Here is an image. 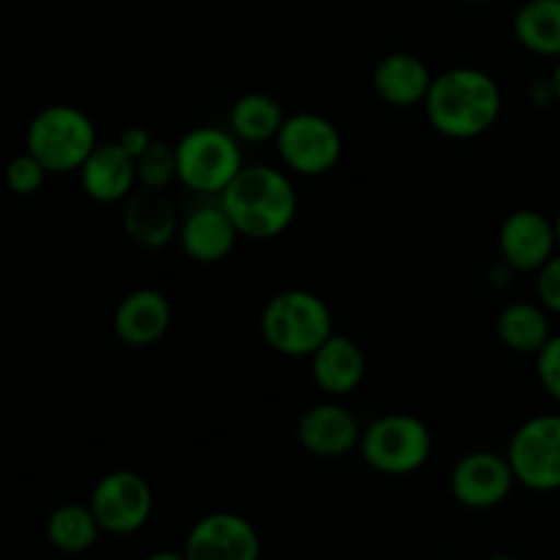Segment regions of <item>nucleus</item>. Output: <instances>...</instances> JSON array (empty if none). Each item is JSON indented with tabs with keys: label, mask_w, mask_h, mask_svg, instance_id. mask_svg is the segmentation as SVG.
I'll return each instance as SVG.
<instances>
[{
	"label": "nucleus",
	"mask_w": 560,
	"mask_h": 560,
	"mask_svg": "<svg viewBox=\"0 0 560 560\" xmlns=\"http://www.w3.org/2000/svg\"><path fill=\"white\" fill-rule=\"evenodd\" d=\"M82 189L98 202L124 200L137 180V164L120 142L93 148L91 156L80 167Z\"/></svg>",
	"instance_id": "13"
},
{
	"label": "nucleus",
	"mask_w": 560,
	"mask_h": 560,
	"mask_svg": "<svg viewBox=\"0 0 560 560\" xmlns=\"http://www.w3.org/2000/svg\"><path fill=\"white\" fill-rule=\"evenodd\" d=\"M427 115L441 135L468 140L490 129L501 115V88L476 69H452L432 80Z\"/></svg>",
	"instance_id": "1"
},
{
	"label": "nucleus",
	"mask_w": 560,
	"mask_h": 560,
	"mask_svg": "<svg viewBox=\"0 0 560 560\" xmlns=\"http://www.w3.org/2000/svg\"><path fill=\"white\" fill-rule=\"evenodd\" d=\"M514 479L539 492L560 490V416H536L509 443Z\"/></svg>",
	"instance_id": "7"
},
{
	"label": "nucleus",
	"mask_w": 560,
	"mask_h": 560,
	"mask_svg": "<svg viewBox=\"0 0 560 560\" xmlns=\"http://www.w3.org/2000/svg\"><path fill=\"white\" fill-rule=\"evenodd\" d=\"M282 124V107L268 93H246L244 98L235 102L233 115H230V126L246 142H260L279 135Z\"/></svg>",
	"instance_id": "23"
},
{
	"label": "nucleus",
	"mask_w": 560,
	"mask_h": 560,
	"mask_svg": "<svg viewBox=\"0 0 560 560\" xmlns=\"http://www.w3.org/2000/svg\"><path fill=\"white\" fill-rule=\"evenodd\" d=\"M490 560H514V558H490Z\"/></svg>",
	"instance_id": "33"
},
{
	"label": "nucleus",
	"mask_w": 560,
	"mask_h": 560,
	"mask_svg": "<svg viewBox=\"0 0 560 560\" xmlns=\"http://www.w3.org/2000/svg\"><path fill=\"white\" fill-rule=\"evenodd\" d=\"M118 142L126 148V153H131V156L137 159L148 145H151L153 137L148 135L145 129H140V126H131V129H126L124 135H120Z\"/></svg>",
	"instance_id": "28"
},
{
	"label": "nucleus",
	"mask_w": 560,
	"mask_h": 560,
	"mask_svg": "<svg viewBox=\"0 0 560 560\" xmlns=\"http://www.w3.org/2000/svg\"><path fill=\"white\" fill-rule=\"evenodd\" d=\"M238 235V228H235L233 219L228 217L222 206L200 208L180 228V244H184L186 255L191 260L217 262L230 255Z\"/></svg>",
	"instance_id": "16"
},
{
	"label": "nucleus",
	"mask_w": 560,
	"mask_h": 560,
	"mask_svg": "<svg viewBox=\"0 0 560 560\" xmlns=\"http://www.w3.org/2000/svg\"><path fill=\"white\" fill-rule=\"evenodd\" d=\"M514 470L509 459L490 452L468 454L452 474V492L459 503L470 509L498 506L512 492Z\"/></svg>",
	"instance_id": "12"
},
{
	"label": "nucleus",
	"mask_w": 560,
	"mask_h": 560,
	"mask_svg": "<svg viewBox=\"0 0 560 560\" xmlns=\"http://www.w3.org/2000/svg\"><path fill=\"white\" fill-rule=\"evenodd\" d=\"M465 3H481V0H465Z\"/></svg>",
	"instance_id": "32"
},
{
	"label": "nucleus",
	"mask_w": 560,
	"mask_h": 560,
	"mask_svg": "<svg viewBox=\"0 0 560 560\" xmlns=\"http://www.w3.org/2000/svg\"><path fill=\"white\" fill-rule=\"evenodd\" d=\"M98 530H102V525H98L93 509L80 506V503L58 506L47 520V539L60 552H71V556L91 550Z\"/></svg>",
	"instance_id": "22"
},
{
	"label": "nucleus",
	"mask_w": 560,
	"mask_h": 560,
	"mask_svg": "<svg viewBox=\"0 0 560 560\" xmlns=\"http://www.w3.org/2000/svg\"><path fill=\"white\" fill-rule=\"evenodd\" d=\"M222 208L246 238H273L295 217V191L271 167H244L222 191Z\"/></svg>",
	"instance_id": "2"
},
{
	"label": "nucleus",
	"mask_w": 560,
	"mask_h": 560,
	"mask_svg": "<svg viewBox=\"0 0 560 560\" xmlns=\"http://www.w3.org/2000/svg\"><path fill=\"white\" fill-rule=\"evenodd\" d=\"M498 334L517 353H539L550 342V317L545 306L509 304L498 317Z\"/></svg>",
	"instance_id": "21"
},
{
	"label": "nucleus",
	"mask_w": 560,
	"mask_h": 560,
	"mask_svg": "<svg viewBox=\"0 0 560 560\" xmlns=\"http://www.w3.org/2000/svg\"><path fill=\"white\" fill-rule=\"evenodd\" d=\"M178 178L189 189L222 195L230 180L241 173L238 142L222 129H195L175 145Z\"/></svg>",
	"instance_id": "5"
},
{
	"label": "nucleus",
	"mask_w": 560,
	"mask_h": 560,
	"mask_svg": "<svg viewBox=\"0 0 560 560\" xmlns=\"http://www.w3.org/2000/svg\"><path fill=\"white\" fill-rule=\"evenodd\" d=\"M539 381L545 392L560 402V334L550 337V342L539 350Z\"/></svg>",
	"instance_id": "26"
},
{
	"label": "nucleus",
	"mask_w": 560,
	"mask_h": 560,
	"mask_svg": "<svg viewBox=\"0 0 560 560\" xmlns=\"http://www.w3.org/2000/svg\"><path fill=\"white\" fill-rule=\"evenodd\" d=\"M44 180H47V167L33 153L25 151L5 164V184H9V189L14 195H36L44 186Z\"/></svg>",
	"instance_id": "25"
},
{
	"label": "nucleus",
	"mask_w": 560,
	"mask_h": 560,
	"mask_svg": "<svg viewBox=\"0 0 560 560\" xmlns=\"http://www.w3.org/2000/svg\"><path fill=\"white\" fill-rule=\"evenodd\" d=\"M173 310L159 290H135L115 312V331L126 345L148 348L167 334Z\"/></svg>",
	"instance_id": "14"
},
{
	"label": "nucleus",
	"mask_w": 560,
	"mask_h": 560,
	"mask_svg": "<svg viewBox=\"0 0 560 560\" xmlns=\"http://www.w3.org/2000/svg\"><path fill=\"white\" fill-rule=\"evenodd\" d=\"M175 208L159 189L135 191L126 202L124 228L131 241L148 249H159L167 244L175 233Z\"/></svg>",
	"instance_id": "18"
},
{
	"label": "nucleus",
	"mask_w": 560,
	"mask_h": 560,
	"mask_svg": "<svg viewBox=\"0 0 560 560\" xmlns=\"http://www.w3.org/2000/svg\"><path fill=\"white\" fill-rule=\"evenodd\" d=\"M262 334L284 355H312L331 337V310L306 290H284L262 310Z\"/></svg>",
	"instance_id": "4"
},
{
	"label": "nucleus",
	"mask_w": 560,
	"mask_h": 560,
	"mask_svg": "<svg viewBox=\"0 0 560 560\" xmlns=\"http://www.w3.org/2000/svg\"><path fill=\"white\" fill-rule=\"evenodd\" d=\"M277 142L284 164L304 175L328 173L339 162V156H342V137H339V131L334 129L331 120L312 113L284 118Z\"/></svg>",
	"instance_id": "8"
},
{
	"label": "nucleus",
	"mask_w": 560,
	"mask_h": 560,
	"mask_svg": "<svg viewBox=\"0 0 560 560\" xmlns=\"http://www.w3.org/2000/svg\"><path fill=\"white\" fill-rule=\"evenodd\" d=\"M299 438L317 457H339L359 443L361 430L359 421L339 405H315L301 419Z\"/></svg>",
	"instance_id": "15"
},
{
	"label": "nucleus",
	"mask_w": 560,
	"mask_h": 560,
	"mask_svg": "<svg viewBox=\"0 0 560 560\" xmlns=\"http://www.w3.org/2000/svg\"><path fill=\"white\" fill-rule=\"evenodd\" d=\"M137 164V180H140L145 189H159L162 191L170 180L178 175L175 167V148L164 145V142L153 140L140 156L135 159Z\"/></svg>",
	"instance_id": "24"
},
{
	"label": "nucleus",
	"mask_w": 560,
	"mask_h": 560,
	"mask_svg": "<svg viewBox=\"0 0 560 560\" xmlns=\"http://www.w3.org/2000/svg\"><path fill=\"white\" fill-rule=\"evenodd\" d=\"M558 249L556 222L541 211L523 208L501 224V252L517 271H539Z\"/></svg>",
	"instance_id": "11"
},
{
	"label": "nucleus",
	"mask_w": 560,
	"mask_h": 560,
	"mask_svg": "<svg viewBox=\"0 0 560 560\" xmlns=\"http://www.w3.org/2000/svg\"><path fill=\"white\" fill-rule=\"evenodd\" d=\"M432 88V74L416 55L394 52L377 63L375 69V91L383 102L394 107H410V104L424 102Z\"/></svg>",
	"instance_id": "17"
},
{
	"label": "nucleus",
	"mask_w": 560,
	"mask_h": 560,
	"mask_svg": "<svg viewBox=\"0 0 560 560\" xmlns=\"http://www.w3.org/2000/svg\"><path fill=\"white\" fill-rule=\"evenodd\" d=\"M102 530L109 534H135L151 517L153 495L145 479L131 470H115L96 485L91 498Z\"/></svg>",
	"instance_id": "9"
},
{
	"label": "nucleus",
	"mask_w": 560,
	"mask_h": 560,
	"mask_svg": "<svg viewBox=\"0 0 560 560\" xmlns=\"http://www.w3.org/2000/svg\"><path fill=\"white\" fill-rule=\"evenodd\" d=\"M366 463L381 474H410L427 463L432 452L430 430L413 416H383L361 438Z\"/></svg>",
	"instance_id": "6"
},
{
	"label": "nucleus",
	"mask_w": 560,
	"mask_h": 560,
	"mask_svg": "<svg viewBox=\"0 0 560 560\" xmlns=\"http://www.w3.org/2000/svg\"><path fill=\"white\" fill-rule=\"evenodd\" d=\"M315 381L323 392L328 394H350L361 381H364L366 361L364 353L355 342H350L348 337H331L315 350Z\"/></svg>",
	"instance_id": "19"
},
{
	"label": "nucleus",
	"mask_w": 560,
	"mask_h": 560,
	"mask_svg": "<svg viewBox=\"0 0 560 560\" xmlns=\"http://www.w3.org/2000/svg\"><path fill=\"white\" fill-rule=\"evenodd\" d=\"M186 560H257V530L238 514H211L191 528Z\"/></svg>",
	"instance_id": "10"
},
{
	"label": "nucleus",
	"mask_w": 560,
	"mask_h": 560,
	"mask_svg": "<svg viewBox=\"0 0 560 560\" xmlns=\"http://www.w3.org/2000/svg\"><path fill=\"white\" fill-rule=\"evenodd\" d=\"M25 148L47 167V173H71L93 153L96 131L82 109L71 104H49L27 126Z\"/></svg>",
	"instance_id": "3"
},
{
	"label": "nucleus",
	"mask_w": 560,
	"mask_h": 560,
	"mask_svg": "<svg viewBox=\"0 0 560 560\" xmlns=\"http://www.w3.org/2000/svg\"><path fill=\"white\" fill-rule=\"evenodd\" d=\"M550 82H552V93H556V102L560 104V60H558V66H556V69H552V77H550Z\"/></svg>",
	"instance_id": "29"
},
{
	"label": "nucleus",
	"mask_w": 560,
	"mask_h": 560,
	"mask_svg": "<svg viewBox=\"0 0 560 560\" xmlns=\"http://www.w3.org/2000/svg\"><path fill=\"white\" fill-rule=\"evenodd\" d=\"M514 36L530 52L560 58V0H528L514 16Z\"/></svg>",
	"instance_id": "20"
},
{
	"label": "nucleus",
	"mask_w": 560,
	"mask_h": 560,
	"mask_svg": "<svg viewBox=\"0 0 560 560\" xmlns=\"http://www.w3.org/2000/svg\"><path fill=\"white\" fill-rule=\"evenodd\" d=\"M556 235H558V252H560V213L556 217Z\"/></svg>",
	"instance_id": "31"
},
{
	"label": "nucleus",
	"mask_w": 560,
	"mask_h": 560,
	"mask_svg": "<svg viewBox=\"0 0 560 560\" xmlns=\"http://www.w3.org/2000/svg\"><path fill=\"white\" fill-rule=\"evenodd\" d=\"M148 560H186V556H173V552H156V556H151Z\"/></svg>",
	"instance_id": "30"
},
{
	"label": "nucleus",
	"mask_w": 560,
	"mask_h": 560,
	"mask_svg": "<svg viewBox=\"0 0 560 560\" xmlns=\"http://www.w3.org/2000/svg\"><path fill=\"white\" fill-rule=\"evenodd\" d=\"M536 293H539L541 306L547 312H556L560 315V252L552 255L545 266L539 268V277H536Z\"/></svg>",
	"instance_id": "27"
}]
</instances>
